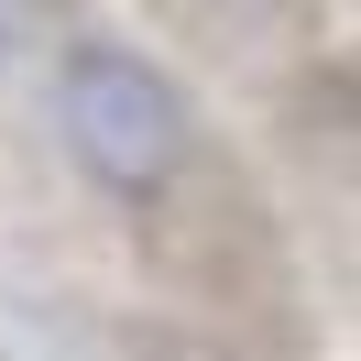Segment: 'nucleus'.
Instances as JSON below:
<instances>
[{
	"instance_id": "f257e3e1",
	"label": "nucleus",
	"mask_w": 361,
	"mask_h": 361,
	"mask_svg": "<svg viewBox=\"0 0 361 361\" xmlns=\"http://www.w3.org/2000/svg\"><path fill=\"white\" fill-rule=\"evenodd\" d=\"M55 142L66 164L121 208H164L197 164V99L121 33H77L55 55Z\"/></svg>"
}]
</instances>
